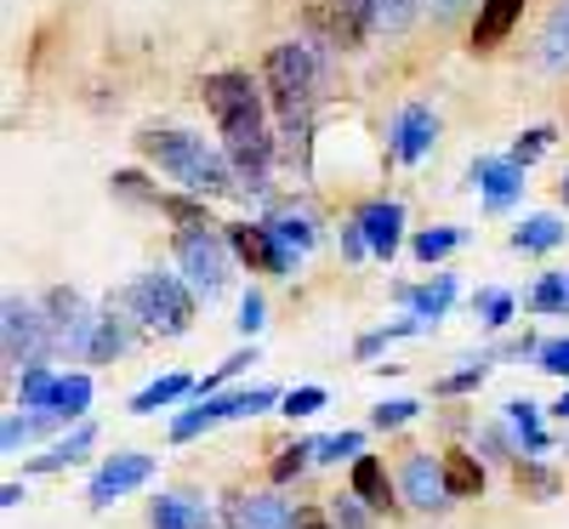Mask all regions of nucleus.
<instances>
[{
  "label": "nucleus",
  "instance_id": "f257e3e1",
  "mask_svg": "<svg viewBox=\"0 0 569 529\" xmlns=\"http://www.w3.org/2000/svg\"><path fill=\"white\" fill-rule=\"evenodd\" d=\"M206 109L217 114V126H222V142H228V160H233V171H240L251 188H262V177H268V126H262V91H257V80L251 74H240V69H222V74H211L206 80Z\"/></svg>",
  "mask_w": 569,
  "mask_h": 529
},
{
  "label": "nucleus",
  "instance_id": "f03ea898",
  "mask_svg": "<svg viewBox=\"0 0 569 529\" xmlns=\"http://www.w3.org/2000/svg\"><path fill=\"white\" fill-rule=\"evenodd\" d=\"M142 154H149L166 177H177L182 188H194V194H228V160L211 154L200 137L188 131H149L142 137Z\"/></svg>",
  "mask_w": 569,
  "mask_h": 529
},
{
  "label": "nucleus",
  "instance_id": "7ed1b4c3",
  "mask_svg": "<svg viewBox=\"0 0 569 529\" xmlns=\"http://www.w3.org/2000/svg\"><path fill=\"white\" fill-rule=\"evenodd\" d=\"M268 86H273V103L284 114V131H302V114L313 103V58H308V46L302 40H284L268 52Z\"/></svg>",
  "mask_w": 569,
  "mask_h": 529
},
{
  "label": "nucleus",
  "instance_id": "20e7f679",
  "mask_svg": "<svg viewBox=\"0 0 569 529\" xmlns=\"http://www.w3.org/2000/svg\"><path fill=\"white\" fill-rule=\"evenodd\" d=\"M131 308H137L142 325H154L166 336H182L188 325H194V302H188V291L171 273H142L131 285Z\"/></svg>",
  "mask_w": 569,
  "mask_h": 529
},
{
  "label": "nucleus",
  "instance_id": "39448f33",
  "mask_svg": "<svg viewBox=\"0 0 569 529\" xmlns=\"http://www.w3.org/2000/svg\"><path fill=\"white\" fill-rule=\"evenodd\" d=\"M177 262L211 297V291H222V285H228V239L211 233L206 222H182L177 228Z\"/></svg>",
  "mask_w": 569,
  "mask_h": 529
},
{
  "label": "nucleus",
  "instance_id": "423d86ee",
  "mask_svg": "<svg viewBox=\"0 0 569 529\" xmlns=\"http://www.w3.org/2000/svg\"><path fill=\"white\" fill-rule=\"evenodd\" d=\"M273 405V388H251V393H228V399H211L206 410H194V416H177L171 421V432L177 439H194V432H206L211 421H228V416H257V410H268Z\"/></svg>",
  "mask_w": 569,
  "mask_h": 529
},
{
  "label": "nucleus",
  "instance_id": "0eeeda50",
  "mask_svg": "<svg viewBox=\"0 0 569 529\" xmlns=\"http://www.w3.org/2000/svg\"><path fill=\"white\" fill-rule=\"evenodd\" d=\"M399 485H405L410 507H445V496H450V485H445V461H433L427 450H416V456L405 461Z\"/></svg>",
  "mask_w": 569,
  "mask_h": 529
},
{
  "label": "nucleus",
  "instance_id": "6e6552de",
  "mask_svg": "<svg viewBox=\"0 0 569 529\" xmlns=\"http://www.w3.org/2000/svg\"><path fill=\"white\" fill-rule=\"evenodd\" d=\"M149 472H154V461H149V456H137V450H131V456H114V461H109L98 478H91V507H109L114 496L137 490Z\"/></svg>",
  "mask_w": 569,
  "mask_h": 529
},
{
  "label": "nucleus",
  "instance_id": "1a4fd4ad",
  "mask_svg": "<svg viewBox=\"0 0 569 529\" xmlns=\"http://www.w3.org/2000/svg\"><path fill=\"white\" fill-rule=\"evenodd\" d=\"M40 359V319H34V308H23L18 297L7 302V365L18 370H29Z\"/></svg>",
  "mask_w": 569,
  "mask_h": 529
},
{
  "label": "nucleus",
  "instance_id": "9d476101",
  "mask_svg": "<svg viewBox=\"0 0 569 529\" xmlns=\"http://www.w3.org/2000/svg\"><path fill=\"white\" fill-rule=\"evenodd\" d=\"M518 18H525V0H485L479 23H472V52H496Z\"/></svg>",
  "mask_w": 569,
  "mask_h": 529
},
{
  "label": "nucleus",
  "instance_id": "9b49d317",
  "mask_svg": "<svg viewBox=\"0 0 569 529\" xmlns=\"http://www.w3.org/2000/svg\"><path fill=\"white\" fill-rule=\"evenodd\" d=\"M359 228H365V246H370L376 257H393V251H399L405 211H399L393 200H376V206H365V211H359Z\"/></svg>",
  "mask_w": 569,
  "mask_h": 529
},
{
  "label": "nucleus",
  "instance_id": "f8f14e48",
  "mask_svg": "<svg viewBox=\"0 0 569 529\" xmlns=\"http://www.w3.org/2000/svg\"><path fill=\"white\" fill-rule=\"evenodd\" d=\"M433 137H439L433 109H405V114H399V131H393V154H399L405 166H416L427 149H433Z\"/></svg>",
  "mask_w": 569,
  "mask_h": 529
},
{
  "label": "nucleus",
  "instance_id": "ddd939ff",
  "mask_svg": "<svg viewBox=\"0 0 569 529\" xmlns=\"http://www.w3.org/2000/svg\"><path fill=\"white\" fill-rule=\"evenodd\" d=\"M228 246L240 251L246 262L268 268V273H279L284 262H291V257H284V251L273 246V228H246V222H240V228H228Z\"/></svg>",
  "mask_w": 569,
  "mask_h": 529
},
{
  "label": "nucleus",
  "instance_id": "4468645a",
  "mask_svg": "<svg viewBox=\"0 0 569 529\" xmlns=\"http://www.w3.org/2000/svg\"><path fill=\"white\" fill-rule=\"evenodd\" d=\"M233 529H291V512L273 496H251V501L233 507Z\"/></svg>",
  "mask_w": 569,
  "mask_h": 529
},
{
  "label": "nucleus",
  "instance_id": "2eb2a0df",
  "mask_svg": "<svg viewBox=\"0 0 569 529\" xmlns=\"http://www.w3.org/2000/svg\"><path fill=\"white\" fill-rule=\"evenodd\" d=\"M479 182H485V200L501 211V206L518 194V188H525V166H512V160H507V166H501V160H485V166H479Z\"/></svg>",
  "mask_w": 569,
  "mask_h": 529
},
{
  "label": "nucleus",
  "instance_id": "dca6fc26",
  "mask_svg": "<svg viewBox=\"0 0 569 529\" xmlns=\"http://www.w3.org/2000/svg\"><path fill=\"white\" fill-rule=\"evenodd\" d=\"M541 69H569V0L541 29Z\"/></svg>",
  "mask_w": 569,
  "mask_h": 529
},
{
  "label": "nucleus",
  "instance_id": "f3484780",
  "mask_svg": "<svg viewBox=\"0 0 569 529\" xmlns=\"http://www.w3.org/2000/svg\"><path fill=\"white\" fill-rule=\"evenodd\" d=\"M353 496L365 507H388V472H382V461H376V456H359L353 461Z\"/></svg>",
  "mask_w": 569,
  "mask_h": 529
},
{
  "label": "nucleus",
  "instance_id": "a211bd4d",
  "mask_svg": "<svg viewBox=\"0 0 569 529\" xmlns=\"http://www.w3.org/2000/svg\"><path fill=\"white\" fill-rule=\"evenodd\" d=\"M91 405V381L86 376H58V388H52V405H46V416H86Z\"/></svg>",
  "mask_w": 569,
  "mask_h": 529
},
{
  "label": "nucleus",
  "instance_id": "6ab92c4d",
  "mask_svg": "<svg viewBox=\"0 0 569 529\" xmlns=\"http://www.w3.org/2000/svg\"><path fill=\"white\" fill-rule=\"evenodd\" d=\"M512 246L518 251H552V246H563V222L558 217H530L525 228L512 233Z\"/></svg>",
  "mask_w": 569,
  "mask_h": 529
},
{
  "label": "nucleus",
  "instance_id": "aec40b11",
  "mask_svg": "<svg viewBox=\"0 0 569 529\" xmlns=\"http://www.w3.org/2000/svg\"><path fill=\"white\" fill-rule=\"evenodd\" d=\"M182 393H188V376H160V381H149V388L131 399V410H137V416H154L160 405H171V399H182Z\"/></svg>",
  "mask_w": 569,
  "mask_h": 529
},
{
  "label": "nucleus",
  "instance_id": "412c9836",
  "mask_svg": "<svg viewBox=\"0 0 569 529\" xmlns=\"http://www.w3.org/2000/svg\"><path fill=\"white\" fill-rule=\"evenodd\" d=\"M445 485H450V496H479L485 490V472H479V461H472V456H445Z\"/></svg>",
  "mask_w": 569,
  "mask_h": 529
},
{
  "label": "nucleus",
  "instance_id": "4be33fe9",
  "mask_svg": "<svg viewBox=\"0 0 569 529\" xmlns=\"http://www.w3.org/2000/svg\"><path fill=\"white\" fill-rule=\"evenodd\" d=\"M52 388H58V376H46L40 365H29L18 393H23V405H29V410H46V405H52Z\"/></svg>",
  "mask_w": 569,
  "mask_h": 529
},
{
  "label": "nucleus",
  "instance_id": "5701e85b",
  "mask_svg": "<svg viewBox=\"0 0 569 529\" xmlns=\"http://www.w3.org/2000/svg\"><path fill=\"white\" fill-rule=\"evenodd\" d=\"M91 439H98V427H80L74 439H63V445H52V456H40V467H69V461H80L86 450H91Z\"/></svg>",
  "mask_w": 569,
  "mask_h": 529
},
{
  "label": "nucleus",
  "instance_id": "b1692460",
  "mask_svg": "<svg viewBox=\"0 0 569 529\" xmlns=\"http://www.w3.org/2000/svg\"><path fill=\"white\" fill-rule=\"evenodd\" d=\"M461 246V233L456 228H433V233H416V257L421 262H439L445 251H456Z\"/></svg>",
  "mask_w": 569,
  "mask_h": 529
},
{
  "label": "nucleus",
  "instance_id": "393cba45",
  "mask_svg": "<svg viewBox=\"0 0 569 529\" xmlns=\"http://www.w3.org/2000/svg\"><path fill=\"white\" fill-rule=\"evenodd\" d=\"M416 7H421V0H376V29L399 34V29L416 18Z\"/></svg>",
  "mask_w": 569,
  "mask_h": 529
},
{
  "label": "nucleus",
  "instance_id": "a878e982",
  "mask_svg": "<svg viewBox=\"0 0 569 529\" xmlns=\"http://www.w3.org/2000/svg\"><path fill=\"white\" fill-rule=\"evenodd\" d=\"M536 308H541V313L569 308V273H547V279L536 285Z\"/></svg>",
  "mask_w": 569,
  "mask_h": 529
},
{
  "label": "nucleus",
  "instance_id": "bb28decb",
  "mask_svg": "<svg viewBox=\"0 0 569 529\" xmlns=\"http://www.w3.org/2000/svg\"><path fill=\"white\" fill-rule=\"evenodd\" d=\"M450 291H456V285L439 279V285H427V291H410V302H416V313H433V319H439V313L450 308Z\"/></svg>",
  "mask_w": 569,
  "mask_h": 529
},
{
  "label": "nucleus",
  "instance_id": "cd10ccee",
  "mask_svg": "<svg viewBox=\"0 0 569 529\" xmlns=\"http://www.w3.org/2000/svg\"><path fill=\"white\" fill-rule=\"evenodd\" d=\"M273 239H279V251H291V246L302 251L313 233H308V222H302V217H279V222H273Z\"/></svg>",
  "mask_w": 569,
  "mask_h": 529
},
{
  "label": "nucleus",
  "instance_id": "c85d7f7f",
  "mask_svg": "<svg viewBox=\"0 0 569 529\" xmlns=\"http://www.w3.org/2000/svg\"><path fill=\"white\" fill-rule=\"evenodd\" d=\"M319 461H342V456H359V432H337V439H319L313 445Z\"/></svg>",
  "mask_w": 569,
  "mask_h": 529
},
{
  "label": "nucleus",
  "instance_id": "c756f323",
  "mask_svg": "<svg viewBox=\"0 0 569 529\" xmlns=\"http://www.w3.org/2000/svg\"><path fill=\"white\" fill-rule=\"evenodd\" d=\"M479 313H485V325H507L512 319V297L507 291H479Z\"/></svg>",
  "mask_w": 569,
  "mask_h": 529
},
{
  "label": "nucleus",
  "instance_id": "7c9ffc66",
  "mask_svg": "<svg viewBox=\"0 0 569 529\" xmlns=\"http://www.w3.org/2000/svg\"><path fill=\"white\" fill-rule=\"evenodd\" d=\"M325 405V388H297V393H284V416H313Z\"/></svg>",
  "mask_w": 569,
  "mask_h": 529
},
{
  "label": "nucleus",
  "instance_id": "2f4dec72",
  "mask_svg": "<svg viewBox=\"0 0 569 529\" xmlns=\"http://www.w3.org/2000/svg\"><path fill=\"white\" fill-rule=\"evenodd\" d=\"M154 529H188V507L182 501H154Z\"/></svg>",
  "mask_w": 569,
  "mask_h": 529
},
{
  "label": "nucleus",
  "instance_id": "473e14b6",
  "mask_svg": "<svg viewBox=\"0 0 569 529\" xmlns=\"http://www.w3.org/2000/svg\"><path fill=\"white\" fill-rule=\"evenodd\" d=\"M541 370L569 376V336H563V342H547V348H541Z\"/></svg>",
  "mask_w": 569,
  "mask_h": 529
},
{
  "label": "nucleus",
  "instance_id": "72a5a7b5",
  "mask_svg": "<svg viewBox=\"0 0 569 529\" xmlns=\"http://www.w3.org/2000/svg\"><path fill=\"white\" fill-rule=\"evenodd\" d=\"M410 416H416V405H410V399H393V405L376 410V427H405Z\"/></svg>",
  "mask_w": 569,
  "mask_h": 529
},
{
  "label": "nucleus",
  "instance_id": "f704fd0d",
  "mask_svg": "<svg viewBox=\"0 0 569 529\" xmlns=\"http://www.w3.org/2000/svg\"><path fill=\"white\" fill-rule=\"evenodd\" d=\"M421 7L433 12V23H456V18L472 7V0H421Z\"/></svg>",
  "mask_w": 569,
  "mask_h": 529
},
{
  "label": "nucleus",
  "instance_id": "c9c22d12",
  "mask_svg": "<svg viewBox=\"0 0 569 529\" xmlns=\"http://www.w3.org/2000/svg\"><path fill=\"white\" fill-rule=\"evenodd\" d=\"M547 137H552V131H530V137H525V142H518V149H512V166H530V160H536V154L547 149Z\"/></svg>",
  "mask_w": 569,
  "mask_h": 529
},
{
  "label": "nucleus",
  "instance_id": "e433bc0d",
  "mask_svg": "<svg viewBox=\"0 0 569 529\" xmlns=\"http://www.w3.org/2000/svg\"><path fill=\"white\" fill-rule=\"evenodd\" d=\"M240 330H262V297L257 291H246V302H240Z\"/></svg>",
  "mask_w": 569,
  "mask_h": 529
},
{
  "label": "nucleus",
  "instance_id": "4c0bfd02",
  "mask_svg": "<svg viewBox=\"0 0 569 529\" xmlns=\"http://www.w3.org/2000/svg\"><path fill=\"white\" fill-rule=\"evenodd\" d=\"M29 432H34V421H18V416H12V421H7V450H18Z\"/></svg>",
  "mask_w": 569,
  "mask_h": 529
},
{
  "label": "nucleus",
  "instance_id": "58836bf2",
  "mask_svg": "<svg viewBox=\"0 0 569 529\" xmlns=\"http://www.w3.org/2000/svg\"><path fill=\"white\" fill-rule=\"evenodd\" d=\"M479 376H485V365H472V370L450 376V381H445V393H461V388H472V381H479Z\"/></svg>",
  "mask_w": 569,
  "mask_h": 529
},
{
  "label": "nucleus",
  "instance_id": "ea45409f",
  "mask_svg": "<svg viewBox=\"0 0 569 529\" xmlns=\"http://www.w3.org/2000/svg\"><path fill=\"white\" fill-rule=\"evenodd\" d=\"M302 529H330V523H319V518H302Z\"/></svg>",
  "mask_w": 569,
  "mask_h": 529
},
{
  "label": "nucleus",
  "instance_id": "a19ab883",
  "mask_svg": "<svg viewBox=\"0 0 569 529\" xmlns=\"http://www.w3.org/2000/svg\"><path fill=\"white\" fill-rule=\"evenodd\" d=\"M558 416H569V393H563V399H558Z\"/></svg>",
  "mask_w": 569,
  "mask_h": 529
},
{
  "label": "nucleus",
  "instance_id": "79ce46f5",
  "mask_svg": "<svg viewBox=\"0 0 569 529\" xmlns=\"http://www.w3.org/2000/svg\"><path fill=\"white\" fill-rule=\"evenodd\" d=\"M563 200H569V177H563Z\"/></svg>",
  "mask_w": 569,
  "mask_h": 529
}]
</instances>
